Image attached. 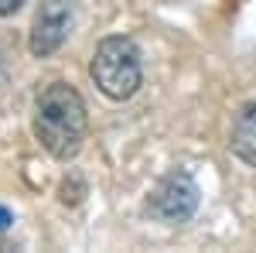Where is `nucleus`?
Here are the masks:
<instances>
[{
    "label": "nucleus",
    "instance_id": "obj_1",
    "mask_svg": "<svg viewBox=\"0 0 256 253\" xmlns=\"http://www.w3.org/2000/svg\"><path fill=\"white\" fill-rule=\"evenodd\" d=\"M86 103L82 96L68 86V82H52L34 103V137L41 140V147L48 154H55L58 161L79 154L82 140H86Z\"/></svg>",
    "mask_w": 256,
    "mask_h": 253
},
{
    "label": "nucleus",
    "instance_id": "obj_2",
    "mask_svg": "<svg viewBox=\"0 0 256 253\" xmlns=\"http://www.w3.org/2000/svg\"><path fill=\"white\" fill-rule=\"evenodd\" d=\"M89 72L110 99H130L140 89V52L130 38H102Z\"/></svg>",
    "mask_w": 256,
    "mask_h": 253
},
{
    "label": "nucleus",
    "instance_id": "obj_3",
    "mask_svg": "<svg viewBox=\"0 0 256 253\" xmlns=\"http://www.w3.org/2000/svg\"><path fill=\"white\" fill-rule=\"evenodd\" d=\"M147 209L158 215L160 222H184L198 209V185L184 171H174V175L160 178L158 188L147 198Z\"/></svg>",
    "mask_w": 256,
    "mask_h": 253
},
{
    "label": "nucleus",
    "instance_id": "obj_4",
    "mask_svg": "<svg viewBox=\"0 0 256 253\" xmlns=\"http://www.w3.org/2000/svg\"><path fill=\"white\" fill-rule=\"evenodd\" d=\"M72 31V0H44L34 14L31 28V52L38 59H48L52 52H58L62 41Z\"/></svg>",
    "mask_w": 256,
    "mask_h": 253
},
{
    "label": "nucleus",
    "instance_id": "obj_5",
    "mask_svg": "<svg viewBox=\"0 0 256 253\" xmlns=\"http://www.w3.org/2000/svg\"><path fill=\"white\" fill-rule=\"evenodd\" d=\"M232 151H236V157L256 168V103L239 113L236 127H232Z\"/></svg>",
    "mask_w": 256,
    "mask_h": 253
},
{
    "label": "nucleus",
    "instance_id": "obj_6",
    "mask_svg": "<svg viewBox=\"0 0 256 253\" xmlns=\"http://www.w3.org/2000/svg\"><path fill=\"white\" fill-rule=\"evenodd\" d=\"M24 0H0V18H7V14H14Z\"/></svg>",
    "mask_w": 256,
    "mask_h": 253
},
{
    "label": "nucleus",
    "instance_id": "obj_7",
    "mask_svg": "<svg viewBox=\"0 0 256 253\" xmlns=\"http://www.w3.org/2000/svg\"><path fill=\"white\" fill-rule=\"evenodd\" d=\"M10 222H14V215H10L7 209H4V205H0V233H4V229H7Z\"/></svg>",
    "mask_w": 256,
    "mask_h": 253
}]
</instances>
